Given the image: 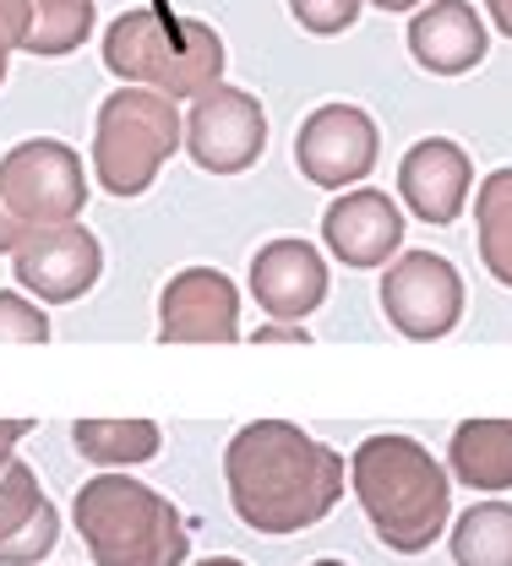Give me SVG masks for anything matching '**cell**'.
<instances>
[{
    "mask_svg": "<svg viewBox=\"0 0 512 566\" xmlns=\"http://www.w3.org/2000/svg\"><path fill=\"white\" fill-rule=\"evenodd\" d=\"M349 491L393 556H420L452 528V474L415 436H366L349 452Z\"/></svg>",
    "mask_w": 512,
    "mask_h": 566,
    "instance_id": "2",
    "label": "cell"
},
{
    "mask_svg": "<svg viewBox=\"0 0 512 566\" xmlns=\"http://www.w3.org/2000/svg\"><path fill=\"white\" fill-rule=\"evenodd\" d=\"M491 33L469 0H426L409 22V55L431 76H463L485 61Z\"/></svg>",
    "mask_w": 512,
    "mask_h": 566,
    "instance_id": "16",
    "label": "cell"
},
{
    "mask_svg": "<svg viewBox=\"0 0 512 566\" xmlns=\"http://www.w3.org/2000/svg\"><path fill=\"white\" fill-rule=\"evenodd\" d=\"M164 344H234L240 338V289L219 268H180L158 294Z\"/></svg>",
    "mask_w": 512,
    "mask_h": 566,
    "instance_id": "11",
    "label": "cell"
},
{
    "mask_svg": "<svg viewBox=\"0 0 512 566\" xmlns=\"http://www.w3.org/2000/svg\"><path fill=\"white\" fill-rule=\"evenodd\" d=\"M474 245L485 273L512 289V169H491L474 191Z\"/></svg>",
    "mask_w": 512,
    "mask_h": 566,
    "instance_id": "20",
    "label": "cell"
},
{
    "mask_svg": "<svg viewBox=\"0 0 512 566\" xmlns=\"http://www.w3.org/2000/svg\"><path fill=\"white\" fill-rule=\"evenodd\" d=\"M93 33V0H28V55L61 61Z\"/></svg>",
    "mask_w": 512,
    "mask_h": 566,
    "instance_id": "21",
    "label": "cell"
},
{
    "mask_svg": "<svg viewBox=\"0 0 512 566\" xmlns=\"http://www.w3.org/2000/svg\"><path fill=\"white\" fill-rule=\"evenodd\" d=\"M0 191L11 212L28 223V229H50V223H72L87 208V175H82V158L76 147L55 137H33L17 142L6 158H0Z\"/></svg>",
    "mask_w": 512,
    "mask_h": 566,
    "instance_id": "7",
    "label": "cell"
},
{
    "mask_svg": "<svg viewBox=\"0 0 512 566\" xmlns=\"http://www.w3.org/2000/svg\"><path fill=\"white\" fill-rule=\"evenodd\" d=\"M485 11H491V22L512 39V0H485Z\"/></svg>",
    "mask_w": 512,
    "mask_h": 566,
    "instance_id": "28",
    "label": "cell"
},
{
    "mask_svg": "<svg viewBox=\"0 0 512 566\" xmlns=\"http://www.w3.org/2000/svg\"><path fill=\"white\" fill-rule=\"evenodd\" d=\"M382 158V132L361 104H322L294 132V164L322 191H355Z\"/></svg>",
    "mask_w": 512,
    "mask_h": 566,
    "instance_id": "8",
    "label": "cell"
},
{
    "mask_svg": "<svg viewBox=\"0 0 512 566\" xmlns=\"http://www.w3.org/2000/svg\"><path fill=\"white\" fill-rule=\"evenodd\" d=\"M186 147V115L153 87H115L93 120V175L109 197H143Z\"/></svg>",
    "mask_w": 512,
    "mask_h": 566,
    "instance_id": "5",
    "label": "cell"
},
{
    "mask_svg": "<svg viewBox=\"0 0 512 566\" xmlns=\"http://www.w3.org/2000/svg\"><path fill=\"white\" fill-rule=\"evenodd\" d=\"M28 240V223L11 212V202H6V191H0V256H11L17 245Z\"/></svg>",
    "mask_w": 512,
    "mask_h": 566,
    "instance_id": "25",
    "label": "cell"
},
{
    "mask_svg": "<svg viewBox=\"0 0 512 566\" xmlns=\"http://www.w3.org/2000/svg\"><path fill=\"white\" fill-rule=\"evenodd\" d=\"M469 191H474V164L452 137H426L398 158V202L431 229L458 223Z\"/></svg>",
    "mask_w": 512,
    "mask_h": 566,
    "instance_id": "13",
    "label": "cell"
},
{
    "mask_svg": "<svg viewBox=\"0 0 512 566\" xmlns=\"http://www.w3.org/2000/svg\"><path fill=\"white\" fill-rule=\"evenodd\" d=\"M0 344H50L44 305L17 289H0Z\"/></svg>",
    "mask_w": 512,
    "mask_h": 566,
    "instance_id": "22",
    "label": "cell"
},
{
    "mask_svg": "<svg viewBox=\"0 0 512 566\" xmlns=\"http://www.w3.org/2000/svg\"><path fill=\"white\" fill-rule=\"evenodd\" d=\"M22 39H28V0H0V82H6L11 50H22Z\"/></svg>",
    "mask_w": 512,
    "mask_h": 566,
    "instance_id": "24",
    "label": "cell"
},
{
    "mask_svg": "<svg viewBox=\"0 0 512 566\" xmlns=\"http://www.w3.org/2000/svg\"><path fill=\"white\" fill-rule=\"evenodd\" d=\"M257 344H311V333H305V322H268V327H257Z\"/></svg>",
    "mask_w": 512,
    "mask_h": 566,
    "instance_id": "26",
    "label": "cell"
},
{
    "mask_svg": "<svg viewBox=\"0 0 512 566\" xmlns=\"http://www.w3.org/2000/svg\"><path fill=\"white\" fill-rule=\"evenodd\" d=\"M11 273H17V289L33 294L39 305H72L104 279V245L82 218L28 229V240L11 251Z\"/></svg>",
    "mask_w": 512,
    "mask_h": 566,
    "instance_id": "10",
    "label": "cell"
},
{
    "mask_svg": "<svg viewBox=\"0 0 512 566\" xmlns=\"http://www.w3.org/2000/svg\"><path fill=\"white\" fill-rule=\"evenodd\" d=\"M452 566H512V501H474L447 528Z\"/></svg>",
    "mask_w": 512,
    "mask_h": 566,
    "instance_id": "19",
    "label": "cell"
},
{
    "mask_svg": "<svg viewBox=\"0 0 512 566\" xmlns=\"http://www.w3.org/2000/svg\"><path fill=\"white\" fill-rule=\"evenodd\" d=\"M366 6H376V11H420L426 0H366Z\"/></svg>",
    "mask_w": 512,
    "mask_h": 566,
    "instance_id": "29",
    "label": "cell"
},
{
    "mask_svg": "<svg viewBox=\"0 0 512 566\" xmlns=\"http://www.w3.org/2000/svg\"><path fill=\"white\" fill-rule=\"evenodd\" d=\"M28 430H33L28 420H0V469H6V463L17 458V441H22Z\"/></svg>",
    "mask_w": 512,
    "mask_h": 566,
    "instance_id": "27",
    "label": "cell"
},
{
    "mask_svg": "<svg viewBox=\"0 0 512 566\" xmlns=\"http://www.w3.org/2000/svg\"><path fill=\"white\" fill-rule=\"evenodd\" d=\"M404 208L387 197V191H376V186H355V191H338L327 212H322V245L344 262V268H355V273H366V268H387L398 251H404Z\"/></svg>",
    "mask_w": 512,
    "mask_h": 566,
    "instance_id": "12",
    "label": "cell"
},
{
    "mask_svg": "<svg viewBox=\"0 0 512 566\" xmlns=\"http://www.w3.org/2000/svg\"><path fill=\"white\" fill-rule=\"evenodd\" d=\"M311 566H349V562H338V556H322V562H311Z\"/></svg>",
    "mask_w": 512,
    "mask_h": 566,
    "instance_id": "31",
    "label": "cell"
},
{
    "mask_svg": "<svg viewBox=\"0 0 512 566\" xmlns=\"http://www.w3.org/2000/svg\"><path fill=\"white\" fill-rule=\"evenodd\" d=\"M72 523L93 566H186L191 528L180 506L126 469H104L72 495Z\"/></svg>",
    "mask_w": 512,
    "mask_h": 566,
    "instance_id": "3",
    "label": "cell"
},
{
    "mask_svg": "<svg viewBox=\"0 0 512 566\" xmlns=\"http://www.w3.org/2000/svg\"><path fill=\"white\" fill-rule=\"evenodd\" d=\"M382 316L409 344H437L463 322V273L441 251H398L382 273Z\"/></svg>",
    "mask_w": 512,
    "mask_h": 566,
    "instance_id": "6",
    "label": "cell"
},
{
    "mask_svg": "<svg viewBox=\"0 0 512 566\" xmlns=\"http://www.w3.org/2000/svg\"><path fill=\"white\" fill-rule=\"evenodd\" d=\"M72 447L93 469H137V463L158 458L164 436L153 420H76Z\"/></svg>",
    "mask_w": 512,
    "mask_h": 566,
    "instance_id": "18",
    "label": "cell"
},
{
    "mask_svg": "<svg viewBox=\"0 0 512 566\" xmlns=\"http://www.w3.org/2000/svg\"><path fill=\"white\" fill-rule=\"evenodd\" d=\"M223 485L234 517L251 534L284 539L316 528L344 501L349 463L290 420H251L223 447Z\"/></svg>",
    "mask_w": 512,
    "mask_h": 566,
    "instance_id": "1",
    "label": "cell"
},
{
    "mask_svg": "<svg viewBox=\"0 0 512 566\" xmlns=\"http://www.w3.org/2000/svg\"><path fill=\"white\" fill-rule=\"evenodd\" d=\"M361 11H366V0H290V17L316 39L349 33L361 22Z\"/></svg>",
    "mask_w": 512,
    "mask_h": 566,
    "instance_id": "23",
    "label": "cell"
},
{
    "mask_svg": "<svg viewBox=\"0 0 512 566\" xmlns=\"http://www.w3.org/2000/svg\"><path fill=\"white\" fill-rule=\"evenodd\" d=\"M447 474L452 485L480 495L512 491V420H463L447 441Z\"/></svg>",
    "mask_w": 512,
    "mask_h": 566,
    "instance_id": "17",
    "label": "cell"
},
{
    "mask_svg": "<svg viewBox=\"0 0 512 566\" xmlns=\"http://www.w3.org/2000/svg\"><path fill=\"white\" fill-rule=\"evenodd\" d=\"M186 153L208 175H245L268 153V109L245 87H208L186 109Z\"/></svg>",
    "mask_w": 512,
    "mask_h": 566,
    "instance_id": "9",
    "label": "cell"
},
{
    "mask_svg": "<svg viewBox=\"0 0 512 566\" xmlns=\"http://www.w3.org/2000/svg\"><path fill=\"white\" fill-rule=\"evenodd\" d=\"M223 61L229 50L219 28L202 17H164L153 6H132L104 33V66L126 87H153L175 104L219 87Z\"/></svg>",
    "mask_w": 512,
    "mask_h": 566,
    "instance_id": "4",
    "label": "cell"
},
{
    "mask_svg": "<svg viewBox=\"0 0 512 566\" xmlns=\"http://www.w3.org/2000/svg\"><path fill=\"white\" fill-rule=\"evenodd\" d=\"M61 539V512L44 495L39 474L11 458L0 469V566H39Z\"/></svg>",
    "mask_w": 512,
    "mask_h": 566,
    "instance_id": "15",
    "label": "cell"
},
{
    "mask_svg": "<svg viewBox=\"0 0 512 566\" xmlns=\"http://www.w3.org/2000/svg\"><path fill=\"white\" fill-rule=\"evenodd\" d=\"M197 566H245L240 556H208V562H197Z\"/></svg>",
    "mask_w": 512,
    "mask_h": 566,
    "instance_id": "30",
    "label": "cell"
},
{
    "mask_svg": "<svg viewBox=\"0 0 512 566\" xmlns=\"http://www.w3.org/2000/svg\"><path fill=\"white\" fill-rule=\"evenodd\" d=\"M327 283H333L327 262L311 240L279 234V240L257 245V256H251V294L268 322H305L311 311H322Z\"/></svg>",
    "mask_w": 512,
    "mask_h": 566,
    "instance_id": "14",
    "label": "cell"
}]
</instances>
